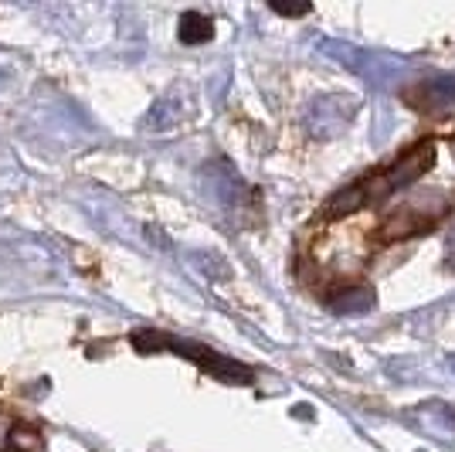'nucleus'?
I'll list each match as a JSON object with an SVG mask.
<instances>
[{"label":"nucleus","mask_w":455,"mask_h":452,"mask_svg":"<svg viewBox=\"0 0 455 452\" xmlns=\"http://www.w3.org/2000/svg\"><path fill=\"white\" fill-rule=\"evenodd\" d=\"M272 11H275V14H283V18H299V14H309L313 7H309V4H299V7H285V4H272Z\"/></svg>","instance_id":"obj_6"},{"label":"nucleus","mask_w":455,"mask_h":452,"mask_svg":"<svg viewBox=\"0 0 455 452\" xmlns=\"http://www.w3.org/2000/svg\"><path fill=\"white\" fill-rule=\"evenodd\" d=\"M177 35L184 44H204V41L214 38V20L208 14H197V11H188L184 18H180V28H177Z\"/></svg>","instance_id":"obj_3"},{"label":"nucleus","mask_w":455,"mask_h":452,"mask_svg":"<svg viewBox=\"0 0 455 452\" xmlns=\"http://www.w3.org/2000/svg\"><path fill=\"white\" fill-rule=\"evenodd\" d=\"M41 446H44V439L38 435V429L35 425H20V422H14L7 429V439H4V449L11 452H38Z\"/></svg>","instance_id":"obj_5"},{"label":"nucleus","mask_w":455,"mask_h":452,"mask_svg":"<svg viewBox=\"0 0 455 452\" xmlns=\"http://www.w3.org/2000/svg\"><path fill=\"white\" fill-rule=\"evenodd\" d=\"M432 164H435V143L425 140V143L411 147L404 157H398L395 164H387V167H380V170H374V174L361 177L357 184L343 188L340 194L330 201V211H333V214H354V211L374 205V201L395 194V190L415 184L421 174L432 170Z\"/></svg>","instance_id":"obj_1"},{"label":"nucleus","mask_w":455,"mask_h":452,"mask_svg":"<svg viewBox=\"0 0 455 452\" xmlns=\"http://www.w3.org/2000/svg\"><path fill=\"white\" fill-rule=\"evenodd\" d=\"M374 306V289L371 286H354V289H337L333 293V310L340 313H361Z\"/></svg>","instance_id":"obj_4"},{"label":"nucleus","mask_w":455,"mask_h":452,"mask_svg":"<svg viewBox=\"0 0 455 452\" xmlns=\"http://www.w3.org/2000/svg\"><path fill=\"white\" fill-rule=\"evenodd\" d=\"M130 343L136 347V354L177 351L180 358L194 360L197 367H204L211 377H218V381H225V384H251V381H255L251 367H245V364L225 358V354H214V351H211V347H204V343H194V340H180V337H167V334L150 330V327L133 330V334H130Z\"/></svg>","instance_id":"obj_2"}]
</instances>
